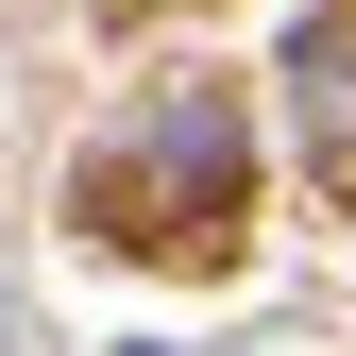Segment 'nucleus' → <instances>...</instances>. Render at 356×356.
<instances>
[{
  "label": "nucleus",
  "instance_id": "nucleus-1",
  "mask_svg": "<svg viewBox=\"0 0 356 356\" xmlns=\"http://www.w3.org/2000/svg\"><path fill=\"white\" fill-rule=\"evenodd\" d=\"M85 220L136 238V254L220 238V220H238V102H220V85H153V102L85 153Z\"/></svg>",
  "mask_w": 356,
  "mask_h": 356
},
{
  "label": "nucleus",
  "instance_id": "nucleus-2",
  "mask_svg": "<svg viewBox=\"0 0 356 356\" xmlns=\"http://www.w3.org/2000/svg\"><path fill=\"white\" fill-rule=\"evenodd\" d=\"M289 85H305V119H323V170L356 187V0H339V17H305V34H289Z\"/></svg>",
  "mask_w": 356,
  "mask_h": 356
}]
</instances>
